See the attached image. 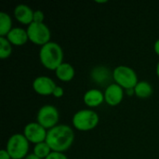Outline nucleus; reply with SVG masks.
<instances>
[{
    "instance_id": "nucleus-1",
    "label": "nucleus",
    "mask_w": 159,
    "mask_h": 159,
    "mask_svg": "<svg viewBox=\"0 0 159 159\" xmlns=\"http://www.w3.org/2000/svg\"><path fill=\"white\" fill-rule=\"evenodd\" d=\"M75 133L71 127L67 125H57L48 131L46 143L52 152L63 153L73 144Z\"/></svg>"
},
{
    "instance_id": "nucleus-2",
    "label": "nucleus",
    "mask_w": 159,
    "mask_h": 159,
    "mask_svg": "<svg viewBox=\"0 0 159 159\" xmlns=\"http://www.w3.org/2000/svg\"><path fill=\"white\" fill-rule=\"evenodd\" d=\"M40 61L48 70H55L62 63L63 52L61 46L55 42H48L44 45L39 52Z\"/></svg>"
},
{
    "instance_id": "nucleus-3",
    "label": "nucleus",
    "mask_w": 159,
    "mask_h": 159,
    "mask_svg": "<svg viewBox=\"0 0 159 159\" xmlns=\"http://www.w3.org/2000/svg\"><path fill=\"white\" fill-rule=\"evenodd\" d=\"M6 150L11 159L25 158L28 156L29 142L22 134H13L7 141Z\"/></svg>"
},
{
    "instance_id": "nucleus-4",
    "label": "nucleus",
    "mask_w": 159,
    "mask_h": 159,
    "mask_svg": "<svg viewBox=\"0 0 159 159\" xmlns=\"http://www.w3.org/2000/svg\"><path fill=\"white\" fill-rule=\"evenodd\" d=\"M99 123V116L92 110H80L73 117L74 127L81 131H88L95 129Z\"/></svg>"
},
{
    "instance_id": "nucleus-5",
    "label": "nucleus",
    "mask_w": 159,
    "mask_h": 159,
    "mask_svg": "<svg viewBox=\"0 0 159 159\" xmlns=\"http://www.w3.org/2000/svg\"><path fill=\"white\" fill-rule=\"evenodd\" d=\"M113 78L117 85L126 89H134L138 84V77L134 70L125 65L117 66L114 70Z\"/></svg>"
},
{
    "instance_id": "nucleus-6",
    "label": "nucleus",
    "mask_w": 159,
    "mask_h": 159,
    "mask_svg": "<svg viewBox=\"0 0 159 159\" xmlns=\"http://www.w3.org/2000/svg\"><path fill=\"white\" fill-rule=\"evenodd\" d=\"M28 38L31 42L35 45L44 46L49 42L50 31L48 27L44 23L32 22L27 28Z\"/></svg>"
},
{
    "instance_id": "nucleus-7",
    "label": "nucleus",
    "mask_w": 159,
    "mask_h": 159,
    "mask_svg": "<svg viewBox=\"0 0 159 159\" xmlns=\"http://www.w3.org/2000/svg\"><path fill=\"white\" fill-rule=\"evenodd\" d=\"M37 123L46 129H52L57 126L59 121V112L53 105H44L40 108L36 116Z\"/></svg>"
},
{
    "instance_id": "nucleus-8",
    "label": "nucleus",
    "mask_w": 159,
    "mask_h": 159,
    "mask_svg": "<svg viewBox=\"0 0 159 159\" xmlns=\"http://www.w3.org/2000/svg\"><path fill=\"white\" fill-rule=\"evenodd\" d=\"M48 132L46 131V129L43 128L40 124L37 122L29 123L24 128V136L28 140V142H31L32 143L37 144L43 142H46Z\"/></svg>"
},
{
    "instance_id": "nucleus-9",
    "label": "nucleus",
    "mask_w": 159,
    "mask_h": 159,
    "mask_svg": "<svg viewBox=\"0 0 159 159\" xmlns=\"http://www.w3.org/2000/svg\"><path fill=\"white\" fill-rule=\"evenodd\" d=\"M124 97V91L123 88H121L119 85L111 84L109 85L104 92V101L106 103L110 106H116L118 105Z\"/></svg>"
},
{
    "instance_id": "nucleus-10",
    "label": "nucleus",
    "mask_w": 159,
    "mask_h": 159,
    "mask_svg": "<svg viewBox=\"0 0 159 159\" xmlns=\"http://www.w3.org/2000/svg\"><path fill=\"white\" fill-rule=\"evenodd\" d=\"M55 82L48 76H38L34 80L33 88L40 95H50L56 88Z\"/></svg>"
},
{
    "instance_id": "nucleus-11",
    "label": "nucleus",
    "mask_w": 159,
    "mask_h": 159,
    "mask_svg": "<svg viewBox=\"0 0 159 159\" xmlns=\"http://www.w3.org/2000/svg\"><path fill=\"white\" fill-rule=\"evenodd\" d=\"M34 11L26 5L20 4L18 5L14 9V15L18 21L22 24H31L34 21Z\"/></svg>"
},
{
    "instance_id": "nucleus-12",
    "label": "nucleus",
    "mask_w": 159,
    "mask_h": 159,
    "mask_svg": "<svg viewBox=\"0 0 159 159\" xmlns=\"http://www.w3.org/2000/svg\"><path fill=\"white\" fill-rule=\"evenodd\" d=\"M7 39L10 42V44L15 46H22L24 45L28 38L27 31L23 30L22 28H12V30L7 34Z\"/></svg>"
},
{
    "instance_id": "nucleus-13",
    "label": "nucleus",
    "mask_w": 159,
    "mask_h": 159,
    "mask_svg": "<svg viewBox=\"0 0 159 159\" xmlns=\"http://www.w3.org/2000/svg\"><path fill=\"white\" fill-rule=\"evenodd\" d=\"M104 101V94L99 89H89L84 95V102L89 107H97Z\"/></svg>"
},
{
    "instance_id": "nucleus-14",
    "label": "nucleus",
    "mask_w": 159,
    "mask_h": 159,
    "mask_svg": "<svg viewBox=\"0 0 159 159\" xmlns=\"http://www.w3.org/2000/svg\"><path fill=\"white\" fill-rule=\"evenodd\" d=\"M55 72H56V76L63 82H69L75 76V69L70 63L62 62L56 69Z\"/></svg>"
},
{
    "instance_id": "nucleus-15",
    "label": "nucleus",
    "mask_w": 159,
    "mask_h": 159,
    "mask_svg": "<svg viewBox=\"0 0 159 159\" xmlns=\"http://www.w3.org/2000/svg\"><path fill=\"white\" fill-rule=\"evenodd\" d=\"M91 77L93 78V80L96 83L101 84L102 86V85H105L109 82V79L111 77V73L106 67L98 66L92 70Z\"/></svg>"
},
{
    "instance_id": "nucleus-16",
    "label": "nucleus",
    "mask_w": 159,
    "mask_h": 159,
    "mask_svg": "<svg viewBox=\"0 0 159 159\" xmlns=\"http://www.w3.org/2000/svg\"><path fill=\"white\" fill-rule=\"evenodd\" d=\"M134 91L137 97L142 98V99H146L152 95L153 88L148 82L141 81V82H138V84L134 88Z\"/></svg>"
},
{
    "instance_id": "nucleus-17",
    "label": "nucleus",
    "mask_w": 159,
    "mask_h": 159,
    "mask_svg": "<svg viewBox=\"0 0 159 159\" xmlns=\"http://www.w3.org/2000/svg\"><path fill=\"white\" fill-rule=\"evenodd\" d=\"M12 20L9 15L5 12H0V35H7V34L12 30Z\"/></svg>"
},
{
    "instance_id": "nucleus-18",
    "label": "nucleus",
    "mask_w": 159,
    "mask_h": 159,
    "mask_svg": "<svg viewBox=\"0 0 159 159\" xmlns=\"http://www.w3.org/2000/svg\"><path fill=\"white\" fill-rule=\"evenodd\" d=\"M50 153H51V149L46 142L35 144L34 148V154L41 159H46L49 156Z\"/></svg>"
},
{
    "instance_id": "nucleus-19",
    "label": "nucleus",
    "mask_w": 159,
    "mask_h": 159,
    "mask_svg": "<svg viewBox=\"0 0 159 159\" xmlns=\"http://www.w3.org/2000/svg\"><path fill=\"white\" fill-rule=\"evenodd\" d=\"M12 51L10 42L4 36L0 37V58L6 59L10 56Z\"/></svg>"
},
{
    "instance_id": "nucleus-20",
    "label": "nucleus",
    "mask_w": 159,
    "mask_h": 159,
    "mask_svg": "<svg viewBox=\"0 0 159 159\" xmlns=\"http://www.w3.org/2000/svg\"><path fill=\"white\" fill-rule=\"evenodd\" d=\"M45 19V15L41 10H36L34 13V21L33 22H37V23H43V20Z\"/></svg>"
},
{
    "instance_id": "nucleus-21",
    "label": "nucleus",
    "mask_w": 159,
    "mask_h": 159,
    "mask_svg": "<svg viewBox=\"0 0 159 159\" xmlns=\"http://www.w3.org/2000/svg\"><path fill=\"white\" fill-rule=\"evenodd\" d=\"M46 159H68L67 157L62 154V153H59V152H51L49 154V156Z\"/></svg>"
},
{
    "instance_id": "nucleus-22",
    "label": "nucleus",
    "mask_w": 159,
    "mask_h": 159,
    "mask_svg": "<svg viewBox=\"0 0 159 159\" xmlns=\"http://www.w3.org/2000/svg\"><path fill=\"white\" fill-rule=\"evenodd\" d=\"M63 94H64V92H63L62 88H61V87L57 86V87L55 88V89H54V91H53V94H52V95H53L55 98H61V97H62V96H63Z\"/></svg>"
},
{
    "instance_id": "nucleus-23",
    "label": "nucleus",
    "mask_w": 159,
    "mask_h": 159,
    "mask_svg": "<svg viewBox=\"0 0 159 159\" xmlns=\"http://www.w3.org/2000/svg\"><path fill=\"white\" fill-rule=\"evenodd\" d=\"M0 159H11L10 156L8 155L7 151L3 149L0 151Z\"/></svg>"
},
{
    "instance_id": "nucleus-24",
    "label": "nucleus",
    "mask_w": 159,
    "mask_h": 159,
    "mask_svg": "<svg viewBox=\"0 0 159 159\" xmlns=\"http://www.w3.org/2000/svg\"><path fill=\"white\" fill-rule=\"evenodd\" d=\"M154 48H155L156 53H157V54L159 56V39L158 40H157V42L155 43V47H154Z\"/></svg>"
},
{
    "instance_id": "nucleus-25",
    "label": "nucleus",
    "mask_w": 159,
    "mask_h": 159,
    "mask_svg": "<svg viewBox=\"0 0 159 159\" xmlns=\"http://www.w3.org/2000/svg\"><path fill=\"white\" fill-rule=\"evenodd\" d=\"M25 159H41V158H39L38 157H36L34 154H30V155H28V156L25 157Z\"/></svg>"
},
{
    "instance_id": "nucleus-26",
    "label": "nucleus",
    "mask_w": 159,
    "mask_h": 159,
    "mask_svg": "<svg viewBox=\"0 0 159 159\" xmlns=\"http://www.w3.org/2000/svg\"><path fill=\"white\" fill-rule=\"evenodd\" d=\"M133 93H135V91H134V89H127V94H128V95H131V94H133Z\"/></svg>"
},
{
    "instance_id": "nucleus-27",
    "label": "nucleus",
    "mask_w": 159,
    "mask_h": 159,
    "mask_svg": "<svg viewBox=\"0 0 159 159\" xmlns=\"http://www.w3.org/2000/svg\"><path fill=\"white\" fill-rule=\"evenodd\" d=\"M157 76L159 77V62L157 63Z\"/></svg>"
},
{
    "instance_id": "nucleus-28",
    "label": "nucleus",
    "mask_w": 159,
    "mask_h": 159,
    "mask_svg": "<svg viewBox=\"0 0 159 159\" xmlns=\"http://www.w3.org/2000/svg\"><path fill=\"white\" fill-rule=\"evenodd\" d=\"M96 2H97V3H106L107 1H106V0H105V1H99V0H96Z\"/></svg>"
}]
</instances>
